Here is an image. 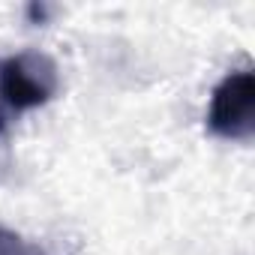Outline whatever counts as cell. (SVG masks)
I'll return each instance as SVG.
<instances>
[{
	"mask_svg": "<svg viewBox=\"0 0 255 255\" xmlns=\"http://www.w3.org/2000/svg\"><path fill=\"white\" fill-rule=\"evenodd\" d=\"M57 87V69L45 54L24 51L0 63V96L15 111L42 105Z\"/></svg>",
	"mask_w": 255,
	"mask_h": 255,
	"instance_id": "obj_1",
	"label": "cell"
},
{
	"mask_svg": "<svg viewBox=\"0 0 255 255\" xmlns=\"http://www.w3.org/2000/svg\"><path fill=\"white\" fill-rule=\"evenodd\" d=\"M255 117V78L252 72H231L213 90L210 102V129L225 138H243L252 132Z\"/></svg>",
	"mask_w": 255,
	"mask_h": 255,
	"instance_id": "obj_2",
	"label": "cell"
}]
</instances>
